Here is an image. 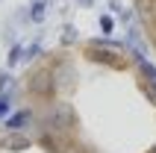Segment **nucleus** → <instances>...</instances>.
<instances>
[]
</instances>
